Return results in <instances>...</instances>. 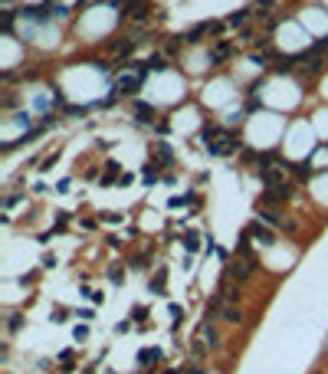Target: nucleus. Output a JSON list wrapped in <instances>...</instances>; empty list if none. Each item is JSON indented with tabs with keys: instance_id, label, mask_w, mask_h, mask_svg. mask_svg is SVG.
<instances>
[{
	"instance_id": "1",
	"label": "nucleus",
	"mask_w": 328,
	"mask_h": 374,
	"mask_svg": "<svg viewBox=\"0 0 328 374\" xmlns=\"http://www.w3.org/2000/svg\"><path fill=\"white\" fill-rule=\"evenodd\" d=\"M256 266H259V259H256V256H236L233 263L223 269V273H227V279H230V282H246V279H253Z\"/></svg>"
},
{
	"instance_id": "2",
	"label": "nucleus",
	"mask_w": 328,
	"mask_h": 374,
	"mask_svg": "<svg viewBox=\"0 0 328 374\" xmlns=\"http://www.w3.org/2000/svg\"><path fill=\"white\" fill-rule=\"evenodd\" d=\"M256 210H259V217H263L269 226H282V230H292V223L282 217L279 207H269V203H256Z\"/></svg>"
},
{
	"instance_id": "3",
	"label": "nucleus",
	"mask_w": 328,
	"mask_h": 374,
	"mask_svg": "<svg viewBox=\"0 0 328 374\" xmlns=\"http://www.w3.org/2000/svg\"><path fill=\"white\" fill-rule=\"evenodd\" d=\"M236 148H240V141H236V138H233V135H230V132H223V135H220V141H213V145H207V151H210V155H220V158L233 155Z\"/></svg>"
},
{
	"instance_id": "4",
	"label": "nucleus",
	"mask_w": 328,
	"mask_h": 374,
	"mask_svg": "<svg viewBox=\"0 0 328 374\" xmlns=\"http://www.w3.org/2000/svg\"><path fill=\"white\" fill-rule=\"evenodd\" d=\"M292 197V187L289 184H279V187H269V190H266L263 194V200L259 203H269V207H279V203H286Z\"/></svg>"
},
{
	"instance_id": "5",
	"label": "nucleus",
	"mask_w": 328,
	"mask_h": 374,
	"mask_svg": "<svg viewBox=\"0 0 328 374\" xmlns=\"http://www.w3.org/2000/svg\"><path fill=\"white\" fill-rule=\"evenodd\" d=\"M246 230H250V236L259 243V246H276V233L269 230V226H263V223H250Z\"/></svg>"
},
{
	"instance_id": "6",
	"label": "nucleus",
	"mask_w": 328,
	"mask_h": 374,
	"mask_svg": "<svg viewBox=\"0 0 328 374\" xmlns=\"http://www.w3.org/2000/svg\"><path fill=\"white\" fill-rule=\"evenodd\" d=\"M259 181L266 184V190H269V187H279L282 184V168H276V164H263V168H259Z\"/></svg>"
},
{
	"instance_id": "7",
	"label": "nucleus",
	"mask_w": 328,
	"mask_h": 374,
	"mask_svg": "<svg viewBox=\"0 0 328 374\" xmlns=\"http://www.w3.org/2000/svg\"><path fill=\"white\" fill-rule=\"evenodd\" d=\"M118 178H122V164L118 161H105V174H102V187H109V184H118Z\"/></svg>"
},
{
	"instance_id": "8",
	"label": "nucleus",
	"mask_w": 328,
	"mask_h": 374,
	"mask_svg": "<svg viewBox=\"0 0 328 374\" xmlns=\"http://www.w3.org/2000/svg\"><path fill=\"white\" fill-rule=\"evenodd\" d=\"M230 56H233V46H230V43H217V46L210 49V66H220V62L230 59Z\"/></svg>"
},
{
	"instance_id": "9",
	"label": "nucleus",
	"mask_w": 328,
	"mask_h": 374,
	"mask_svg": "<svg viewBox=\"0 0 328 374\" xmlns=\"http://www.w3.org/2000/svg\"><path fill=\"white\" fill-rule=\"evenodd\" d=\"M207 355H210V348H207V338L197 335L194 342H190V358H194V361H203Z\"/></svg>"
},
{
	"instance_id": "10",
	"label": "nucleus",
	"mask_w": 328,
	"mask_h": 374,
	"mask_svg": "<svg viewBox=\"0 0 328 374\" xmlns=\"http://www.w3.org/2000/svg\"><path fill=\"white\" fill-rule=\"evenodd\" d=\"M161 355H164L161 348H141L138 365H141V368H151V365H158V361H161Z\"/></svg>"
},
{
	"instance_id": "11",
	"label": "nucleus",
	"mask_w": 328,
	"mask_h": 374,
	"mask_svg": "<svg viewBox=\"0 0 328 374\" xmlns=\"http://www.w3.org/2000/svg\"><path fill=\"white\" fill-rule=\"evenodd\" d=\"M213 26L217 23H197V26H190V30L184 33V39H187V43H197V39H203V33H213Z\"/></svg>"
},
{
	"instance_id": "12",
	"label": "nucleus",
	"mask_w": 328,
	"mask_h": 374,
	"mask_svg": "<svg viewBox=\"0 0 328 374\" xmlns=\"http://www.w3.org/2000/svg\"><path fill=\"white\" fill-rule=\"evenodd\" d=\"M141 89V76H125L122 82H118V92L122 95H135Z\"/></svg>"
},
{
	"instance_id": "13",
	"label": "nucleus",
	"mask_w": 328,
	"mask_h": 374,
	"mask_svg": "<svg viewBox=\"0 0 328 374\" xmlns=\"http://www.w3.org/2000/svg\"><path fill=\"white\" fill-rule=\"evenodd\" d=\"M197 335H203V338H207V345H210V348H220V335H217V328H213L210 322H203V328L197 332Z\"/></svg>"
},
{
	"instance_id": "14",
	"label": "nucleus",
	"mask_w": 328,
	"mask_h": 374,
	"mask_svg": "<svg viewBox=\"0 0 328 374\" xmlns=\"http://www.w3.org/2000/svg\"><path fill=\"white\" fill-rule=\"evenodd\" d=\"M135 118H138L141 125H148L151 118H155V109H151V105H145V102H135Z\"/></svg>"
},
{
	"instance_id": "15",
	"label": "nucleus",
	"mask_w": 328,
	"mask_h": 374,
	"mask_svg": "<svg viewBox=\"0 0 328 374\" xmlns=\"http://www.w3.org/2000/svg\"><path fill=\"white\" fill-rule=\"evenodd\" d=\"M223 302H227V299H223V292H217V296H210V302H207V322H210L213 315H217V312L223 309Z\"/></svg>"
},
{
	"instance_id": "16",
	"label": "nucleus",
	"mask_w": 328,
	"mask_h": 374,
	"mask_svg": "<svg viewBox=\"0 0 328 374\" xmlns=\"http://www.w3.org/2000/svg\"><path fill=\"white\" fill-rule=\"evenodd\" d=\"M223 322H227V325H243V312L236 309V305H227V309H223Z\"/></svg>"
},
{
	"instance_id": "17",
	"label": "nucleus",
	"mask_w": 328,
	"mask_h": 374,
	"mask_svg": "<svg viewBox=\"0 0 328 374\" xmlns=\"http://www.w3.org/2000/svg\"><path fill=\"white\" fill-rule=\"evenodd\" d=\"M72 361H76V351H72V348H63V351H59V368H63L66 374L72 371Z\"/></svg>"
},
{
	"instance_id": "18",
	"label": "nucleus",
	"mask_w": 328,
	"mask_h": 374,
	"mask_svg": "<svg viewBox=\"0 0 328 374\" xmlns=\"http://www.w3.org/2000/svg\"><path fill=\"white\" fill-rule=\"evenodd\" d=\"M220 292H223V299H227L230 305H236V302H240V286H233V282H227V286L220 289Z\"/></svg>"
},
{
	"instance_id": "19",
	"label": "nucleus",
	"mask_w": 328,
	"mask_h": 374,
	"mask_svg": "<svg viewBox=\"0 0 328 374\" xmlns=\"http://www.w3.org/2000/svg\"><path fill=\"white\" fill-rule=\"evenodd\" d=\"M292 171H296L299 181H309V178H312V164H309V161H299V164H292Z\"/></svg>"
},
{
	"instance_id": "20",
	"label": "nucleus",
	"mask_w": 328,
	"mask_h": 374,
	"mask_svg": "<svg viewBox=\"0 0 328 374\" xmlns=\"http://www.w3.org/2000/svg\"><path fill=\"white\" fill-rule=\"evenodd\" d=\"M246 13H250V10H233V13L227 16V26H240V23H246Z\"/></svg>"
},
{
	"instance_id": "21",
	"label": "nucleus",
	"mask_w": 328,
	"mask_h": 374,
	"mask_svg": "<svg viewBox=\"0 0 328 374\" xmlns=\"http://www.w3.org/2000/svg\"><path fill=\"white\" fill-rule=\"evenodd\" d=\"M164 286H167V273L161 269V273H158L155 279H151V292H164Z\"/></svg>"
},
{
	"instance_id": "22",
	"label": "nucleus",
	"mask_w": 328,
	"mask_h": 374,
	"mask_svg": "<svg viewBox=\"0 0 328 374\" xmlns=\"http://www.w3.org/2000/svg\"><path fill=\"white\" fill-rule=\"evenodd\" d=\"M164 69H167V62H164L161 56H151L148 59V72H164Z\"/></svg>"
},
{
	"instance_id": "23",
	"label": "nucleus",
	"mask_w": 328,
	"mask_h": 374,
	"mask_svg": "<svg viewBox=\"0 0 328 374\" xmlns=\"http://www.w3.org/2000/svg\"><path fill=\"white\" fill-rule=\"evenodd\" d=\"M184 243H187V246H184V249H187V253H197V249H200V246H197V243H200V236H197L194 230H190V233L184 236Z\"/></svg>"
},
{
	"instance_id": "24",
	"label": "nucleus",
	"mask_w": 328,
	"mask_h": 374,
	"mask_svg": "<svg viewBox=\"0 0 328 374\" xmlns=\"http://www.w3.org/2000/svg\"><path fill=\"white\" fill-rule=\"evenodd\" d=\"M3 33H13V10H3V20H0Z\"/></svg>"
},
{
	"instance_id": "25",
	"label": "nucleus",
	"mask_w": 328,
	"mask_h": 374,
	"mask_svg": "<svg viewBox=\"0 0 328 374\" xmlns=\"http://www.w3.org/2000/svg\"><path fill=\"white\" fill-rule=\"evenodd\" d=\"M158 155H161V161H164V164H171V161H174L171 148H167V145H164V141H158Z\"/></svg>"
},
{
	"instance_id": "26",
	"label": "nucleus",
	"mask_w": 328,
	"mask_h": 374,
	"mask_svg": "<svg viewBox=\"0 0 328 374\" xmlns=\"http://www.w3.org/2000/svg\"><path fill=\"white\" fill-rule=\"evenodd\" d=\"M10 332H20V328H23V315H20V312H13V315H10Z\"/></svg>"
},
{
	"instance_id": "27",
	"label": "nucleus",
	"mask_w": 328,
	"mask_h": 374,
	"mask_svg": "<svg viewBox=\"0 0 328 374\" xmlns=\"http://www.w3.org/2000/svg\"><path fill=\"white\" fill-rule=\"evenodd\" d=\"M109 279L115 282V286H122V282H125V273H122L118 266H112V269H109Z\"/></svg>"
},
{
	"instance_id": "28",
	"label": "nucleus",
	"mask_w": 328,
	"mask_h": 374,
	"mask_svg": "<svg viewBox=\"0 0 328 374\" xmlns=\"http://www.w3.org/2000/svg\"><path fill=\"white\" fill-rule=\"evenodd\" d=\"M72 335H76V342H86V338H89V328H86V325H76V328H72Z\"/></svg>"
},
{
	"instance_id": "29",
	"label": "nucleus",
	"mask_w": 328,
	"mask_h": 374,
	"mask_svg": "<svg viewBox=\"0 0 328 374\" xmlns=\"http://www.w3.org/2000/svg\"><path fill=\"white\" fill-rule=\"evenodd\" d=\"M155 178H158L155 164H148V168H145V184H155Z\"/></svg>"
},
{
	"instance_id": "30",
	"label": "nucleus",
	"mask_w": 328,
	"mask_h": 374,
	"mask_svg": "<svg viewBox=\"0 0 328 374\" xmlns=\"http://www.w3.org/2000/svg\"><path fill=\"white\" fill-rule=\"evenodd\" d=\"M92 66H95V69H99V72H105V76H109V72H112V66H109V62H102V59H95Z\"/></svg>"
},
{
	"instance_id": "31",
	"label": "nucleus",
	"mask_w": 328,
	"mask_h": 374,
	"mask_svg": "<svg viewBox=\"0 0 328 374\" xmlns=\"http://www.w3.org/2000/svg\"><path fill=\"white\" fill-rule=\"evenodd\" d=\"M132 315H135V322H145V319H148V309H141V305H138Z\"/></svg>"
},
{
	"instance_id": "32",
	"label": "nucleus",
	"mask_w": 328,
	"mask_h": 374,
	"mask_svg": "<svg viewBox=\"0 0 328 374\" xmlns=\"http://www.w3.org/2000/svg\"><path fill=\"white\" fill-rule=\"evenodd\" d=\"M99 220H105V223H118V220H122V217H118V213H102Z\"/></svg>"
},
{
	"instance_id": "33",
	"label": "nucleus",
	"mask_w": 328,
	"mask_h": 374,
	"mask_svg": "<svg viewBox=\"0 0 328 374\" xmlns=\"http://www.w3.org/2000/svg\"><path fill=\"white\" fill-rule=\"evenodd\" d=\"M66 315H69L66 309H56V312H53V322H66Z\"/></svg>"
},
{
	"instance_id": "34",
	"label": "nucleus",
	"mask_w": 328,
	"mask_h": 374,
	"mask_svg": "<svg viewBox=\"0 0 328 374\" xmlns=\"http://www.w3.org/2000/svg\"><path fill=\"white\" fill-rule=\"evenodd\" d=\"M180 315H184V309H180V305H171V319L180 322Z\"/></svg>"
},
{
	"instance_id": "35",
	"label": "nucleus",
	"mask_w": 328,
	"mask_h": 374,
	"mask_svg": "<svg viewBox=\"0 0 328 374\" xmlns=\"http://www.w3.org/2000/svg\"><path fill=\"white\" fill-rule=\"evenodd\" d=\"M256 7H259V13H266V10L273 7V0H256Z\"/></svg>"
},
{
	"instance_id": "36",
	"label": "nucleus",
	"mask_w": 328,
	"mask_h": 374,
	"mask_svg": "<svg viewBox=\"0 0 328 374\" xmlns=\"http://www.w3.org/2000/svg\"><path fill=\"white\" fill-rule=\"evenodd\" d=\"M184 374H207V371H203L200 365H190V368H187V371H184Z\"/></svg>"
},
{
	"instance_id": "37",
	"label": "nucleus",
	"mask_w": 328,
	"mask_h": 374,
	"mask_svg": "<svg viewBox=\"0 0 328 374\" xmlns=\"http://www.w3.org/2000/svg\"><path fill=\"white\" fill-rule=\"evenodd\" d=\"M164 374H184V371H180V368H167V371H164Z\"/></svg>"
},
{
	"instance_id": "38",
	"label": "nucleus",
	"mask_w": 328,
	"mask_h": 374,
	"mask_svg": "<svg viewBox=\"0 0 328 374\" xmlns=\"http://www.w3.org/2000/svg\"><path fill=\"white\" fill-rule=\"evenodd\" d=\"M138 374H148V371H138Z\"/></svg>"
},
{
	"instance_id": "39",
	"label": "nucleus",
	"mask_w": 328,
	"mask_h": 374,
	"mask_svg": "<svg viewBox=\"0 0 328 374\" xmlns=\"http://www.w3.org/2000/svg\"><path fill=\"white\" fill-rule=\"evenodd\" d=\"M49 3H53V0H49Z\"/></svg>"
},
{
	"instance_id": "40",
	"label": "nucleus",
	"mask_w": 328,
	"mask_h": 374,
	"mask_svg": "<svg viewBox=\"0 0 328 374\" xmlns=\"http://www.w3.org/2000/svg\"><path fill=\"white\" fill-rule=\"evenodd\" d=\"M86 374H89V371H86Z\"/></svg>"
}]
</instances>
